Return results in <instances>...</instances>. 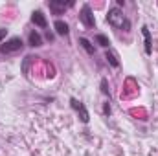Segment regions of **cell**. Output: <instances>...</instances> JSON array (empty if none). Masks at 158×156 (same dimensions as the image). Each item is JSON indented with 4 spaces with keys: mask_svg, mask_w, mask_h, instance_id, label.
I'll use <instances>...</instances> for the list:
<instances>
[{
    "mask_svg": "<svg viewBox=\"0 0 158 156\" xmlns=\"http://www.w3.org/2000/svg\"><path fill=\"white\" fill-rule=\"evenodd\" d=\"M107 22L116 28V30H123V31H129L131 30V20L123 15V9H119L116 6H112L107 13Z\"/></svg>",
    "mask_w": 158,
    "mask_h": 156,
    "instance_id": "6da1fadb",
    "label": "cell"
},
{
    "mask_svg": "<svg viewBox=\"0 0 158 156\" xmlns=\"http://www.w3.org/2000/svg\"><path fill=\"white\" fill-rule=\"evenodd\" d=\"M22 48H24V42H22L20 37H11L9 40H6V42L0 44V53H4V55L15 53V51H20Z\"/></svg>",
    "mask_w": 158,
    "mask_h": 156,
    "instance_id": "7a4b0ae2",
    "label": "cell"
},
{
    "mask_svg": "<svg viewBox=\"0 0 158 156\" xmlns=\"http://www.w3.org/2000/svg\"><path fill=\"white\" fill-rule=\"evenodd\" d=\"M79 20L83 22L85 28H94L96 26V18H94V13H92V7L88 4H83L81 11H79Z\"/></svg>",
    "mask_w": 158,
    "mask_h": 156,
    "instance_id": "3957f363",
    "label": "cell"
},
{
    "mask_svg": "<svg viewBox=\"0 0 158 156\" xmlns=\"http://www.w3.org/2000/svg\"><path fill=\"white\" fill-rule=\"evenodd\" d=\"M70 107L77 112L79 116H81V121H83V123H88V121H90V116H88L86 107H85L79 99H76V97H70Z\"/></svg>",
    "mask_w": 158,
    "mask_h": 156,
    "instance_id": "277c9868",
    "label": "cell"
},
{
    "mask_svg": "<svg viewBox=\"0 0 158 156\" xmlns=\"http://www.w3.org/2000/svg\"><path fill=\"white\" fill-rule=\"evenodd\" d=\"M48 7H50L55 15H61L64 9L74 7V2H57V0H50V2H48Z\"/></svg>",
    "mask_w": 158,
    "mask_h": 156,
    "instance_id": "5b68a950",
    "label": "cell"
},
{
    "mask_svg": "<svg viewBox=\"0 0 158 156\" xmlns=\"http://www.w3.org/2000/svg\"><path fill=\"white\" fill-rule=\"evenodd\" d=\"M142 35H143V46H145V53L147 55H151L153 53V39H151V31H149V28L143 24L142 26Z\"/></svg>",
    "mask_w": 158,
    "mask_h": 156,
    "instance_id": "8992f818",
    "label": "cell"
},
{
    "mask_svg": "<svg viewBox=\"0 0 158 156\" xmlns=\"http://www.w3.org/2000/svg\"><path fill=\"white\" fill-rule=\"evenodd\" d=\"M31 22H33L37 28H42V30L48 26V20H46L44 13H42L40 9H37V11H33V13H31Z\"/></svg>",
    "mask_w": 158,
    "mask_h": 156,
    "instance_id": "52a82bcc",
    "label": "cell"
},
{
    "mask_svg": "<svg viewBox=\"0 0 158 156\" xmlns=\"http://www.w3.org/2000/svg\"><path fill=\"white\" fill-rule=\"evenodd\" d=\"M53 30H55V33H57V35H63V37L70 33V26H68L64 20H59V18L53 22Z\"/></svg>",
    "mask_w": 158,
    "mask_h": 156,
    "instance_id": "ba28073f",
    "label": "cell"
},
{
    "mask_svg": "<svg viewBox=\"0 0 158 156\" xmlns=\"http://www.w3.org/2000/svg\"><path fill=\"white\" fill-rule=\"evenodd\" d=\"M28 44H30L31 48H39V46H42V35H40L39 31L31 30L30 35H28Z\"/></svg>",
    "mask_w": 158,
    "mask_h": 156,
    "instance_id": "9c48e42d",
    "label": "cell"
},
{
    "mask_svg": "<svg viewBox=\"0 0 158 156\" xmlns=\"http://www.w3.org/2000/svg\"><path fill=\"white\" fill-rule=\"evenodd\" d=\"M79 46L88 53V55H94L96 53V48H94V44L90 42L88 39H85V37H79Z\"/></svg>",
    "mask_w": 158,
    "mask_h": 156,
    "instance_id": "30bf717a",
    "label": "cell"
},
{
    "mask_svg": "<svg viewBox=\"0 0 158 156\" xmlns=\"http://www.w3.org/2000/svg\"><path fill=\"white\" fill-rule=\"evenodd\" d=\"M94 42L96 44H99L101 48H109L110 46V40L107 35H103V33H98V35H94Z\"/></svg>",
    "mask_w": 158,
    "mask_h": 156,
    "instance_id": "8fae6325",
    "label": "cell"
},
{
    "mask_svg": "<svg viewBox=\"0 0 158 156\" xmlns=\"http://www.w3.org/2000/svg\"><path fill=\"white\" fill-rule=\"evenodd\" d=\"M105 59H107V63L112 66V68H119V61H118V55L114 53V51H107L105 53Z\"/></svg>",
    "mask_w": 158,
    "mask_h": 156,
    "instance_id": "7c38bea8",
    "label": "cell"
},
{
    "mask_svg": "<svg viewBox=\"0 0 158 156\" xmlns=\"http://www.w3.org/2000/svg\"><path fill=\"white\" fill-rule=\"evenodd\" d=\"M101 92H103L105 96H109V97H110V90H109V81H107L105 77L101 79Z\"/></svg>",
    "mask_w": 158,
    "mask_h": 156,
    "instance_id": "4fadbf2b",
    "label": "cell"
},
{
    "mask_svg": "<svg viewBox=\"0 0 158 156\" xmlns=\"http://www.w3.org/2000/svg\"><path fill=\"white\" fill-rule=\"evenodd\" d=\"M103 114H105V116H110V103H109V101L103 103Z\"/></svg>",
    "mask_w": 158,
    "mask_h": 156,
    "instance_id": "5bb4252c",
    "label": "cell"
},
{
    "mask_svg": "<svg viewBox=\"0 0 158 156\" xmlns=\"http://www.w3.org/2000/svg\"><path fill=\"white\" fill-rule=\"evenodd\" d=\"M6 35H7V30L6 28H0V44H2V40L6 39Z\"/></svg>",
    "mask_w": 158,
    "mask_h": 156,
    "instance_id": "9a60e30c",
    "label": "cell"
},
{
    "mask_svg": "<svg viewBox=\"0 0 158 156\" xmlns=\"http://www.w3.org/2000/svg\"><path fill=\"white\" fill-rule=\"evenodd\" d=\"M123 6H125V0H116V7H119V9H121Z\"/></svg>",
    "mask_w": 158,
    "mask_h": 156,
    "instance_id": "2e32d148",
    "label": "cell"
},
{
    "mask_svg": "<svg viewBox=\"0 0 158 156\" xmlns=\"http://www.w3.org/2000/svg\"><path fill=\"white\" fill-rule=\"evenodd\" d=\"M46 40H50V42H52V40H53V35H52V33H50V31H48V33H46Z\"/></svg>",
    "mask_w": 158,
    "mask_h": 156,
    "instance_id": "e0dca14e",
    "label": "cell"
}]
</instances>
